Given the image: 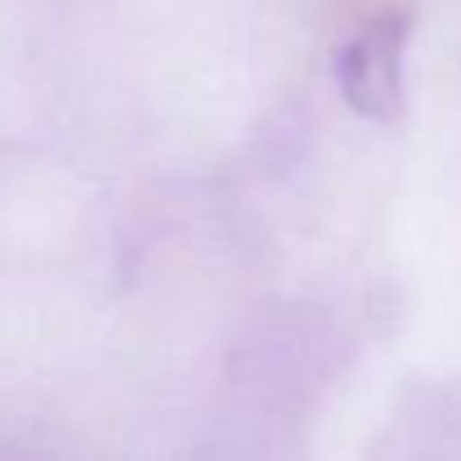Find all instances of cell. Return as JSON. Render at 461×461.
I'll return each mask as SVG.
<instances>
[{
    "label": "cell",
    "mask_w": 461,
    "mask_h": 461,
    "mask_svg": "<svg viewBox=\"0 0 461 461\" xmlns=\"http://www.w3.org/2000/svg\"><path fill=\"white\" fill-rule=\"evenodd\" d=\"M403 54H408V18L399 14L372 18L358 36L340 45L336 86L358 117L394 122L403 113Z\"/></svg>",
    "instance_id": "6da1fadb"
}]
</instances>
